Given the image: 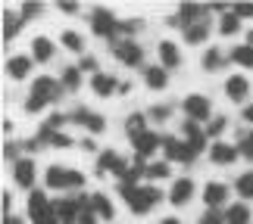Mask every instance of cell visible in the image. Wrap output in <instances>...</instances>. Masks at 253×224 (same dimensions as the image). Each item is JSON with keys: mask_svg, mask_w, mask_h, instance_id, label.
<instances>
[{"mask_svg": "<svg viewBox=\"0 0 253 224\" xmlns=\"http://www.w3.org/2000/svg\"><path fill=\"white\" fill-rule=\"evenodd\" d=\"M9 206H13V196H9V190L3 193V218L9 215Z\"/></svg>", "mask_w": 253, "mask_h": 224, "instance_id": "7dc6e473", "label": "cell"}, {"mask_svg": "<svg viewBox=\"0 0 253 224\" xmlns=\"http://www.w3.org/2000/svg\"><path fill=\"white\" fill-rule=\"evenodd\" d=\"M38 143H50V147H69L72 137L63 131H50V128H41V134H38Z\"/></svg>", "mask_w": 253, "mask_h": 224, "instance_id": "4316f807", "label": "cell"}, {"mask_svg": "<svg viewBox=\"0 0 253 224\" xmlns=\"http://www.w3.org/2000/svg\"><path fill=\"white\" fill-rule=\"evenodd\" d=\"M91 91H94L97 96H113V91H119V84H116V75H106V72L91 75Z\"/></svg>", "mask_w": 253, "mask_h": 224, "instance_id": "ffe728a7", "label": "cell"}, {"mask_svg": "<svg viewBox=\"0 0 253 224\" xmlns=\"http://www.w3.org/2000/svg\"><path fill=\"white\" fill-rule=\"evenodd\" d=\"M60 94H63V84L56 81L53 75H41V78L32 84V94H28V96L47 106V103H56V100H60Z\"/></svg>", "mask_w": 253, "mask_h": 224, "instance_id": "52a82bcc", "label": "cell"}, {"mask_svg": "<svg viewBox=\"0 0 253 224\" xmlns=\"http://www.w3.org/2000/svg\"><path fill=\"white\" fill-rule=\"evenodd\" d=\"M181 109L188 115V122H210L212 119V103L203 94H188L181 100Z\"/></svg>", "mask_w": 253, "mask_h": 224, "instance_id": "8992f818", "label": "cell"}, {"mask_svg": "<svg viewBox=\"0 0 253 224\" xmlns=\"http://www.w3.org/2000/svg\"><path fill=\"white\" fill-rule=\"evenodd\" d=\"M79 69H82V72H94V69H97V60H94V56H82ZM94 75H97V72H94Z\"/></svg>", "mask_w": 253, "mask_h": 224, "instance_id": "ee69618b", "label": "cell"}, {"mask_svg": "<svg viewBox=\"0 0 253 224\" xmlns=\"http://www.w3.org/2000/svg\"><path fill=\"white\" fill-rule=\"evenodd\" d=\"M194 196V181L191 178H178L172 184V190H169V202L172 206H188Z\"/></svg>", "mask_w": 253, "mask_h": 224, "instance_id": "4fadbf2b", "label": "cell"}, {"mask_svg": "<svg viewBox=\"0 0 253 224\" xmlns=\"http://www.w3.org/2000/svg\"><path fill=\"white\" fill-rule=\"evenodd\" d=\"M144 28V19H125V22H119V34H125L131 41V34H138Z\"/></svg>", "mask_w": 253, "mask_h": 224, "instance_id": "e575fe53", "label": "cell"}, {"mask_svg": "<svg viewBox=\"0 0 253 224\" xmlns=\"http://www.w3.org/2000/svg\"><path fill=\"white\" fill-rule=\"evenodd\" d=\"M241 156H247V159H253V131L250 134H241V143H238Z\"/></svg>", "mask_w": 253, "mask_h": 224, "instance_id": "74e56055", "label": "cell"}, {"mask_svg": "<svg viewBox=\"0 0 253 224\" xmlns=\"http://www.w3.org/2000/svg\"><path fill=\"white\" fill-rule=\"evenodd\" d=\"M181 32H184V41H188V44H203V41H207V37H210V22H207V19H203V22L184 25Z\"/></svg>", "mask_w": 253, "mask_h": 224, "instance_id": "603a6c76", "label": "cell"}, {"mask_svg": "<svg viewBox=\"0 0 253 224\" xmlns=\"http://www.w3.org/2000/svg\"><path fill=\"white\" fill-rule=\"evenodd\" d=\"M144 125H147V115H144V112H131L128 119H125V134H128L131 140H134V137H141V134L147 131Z\"/></svg>", "mask_w": 253, "mask_h": 224, "instance_id": "83f0119b", "label": "cell"}, {"mask_svg": "<svg viewBox=\"0 0 253 224\" xmlns=\"http://www.w3.org/2000/svg\"><path fill=\"white\" fill-rule=\"evenodd\" d=\"M35 171H38V168H35V162H32V159H19V162L13 165L16 184H19V187H25V190H32V187H35V178H38Z\"/></svg>", "mask_w": 253, "mask_h": 224, "instance_id": "5bb4252c", "label": "cell"}, {"mask_svg": "<svg viewBox=\"0 0 253 224\" xmlns=\"http://www.w3.org/2000/svg\"><path fill=\"white\" fill-rule=\"evenodd\" d=\"M157 224H181L178 218H163V221H157Z\"/></svg>", "mask_w": 253, "mask_h": 224, "instance_id": "f907efd6", "label": "cell"}, {"mask_svg": "<svg viewBox=\"0 0 253 224\" xmlns=\"http://www.w3.org/2000/svg\"><path fill=\"white\" fill-rule=\"evenodd\" d=\"M28 72H32V56H13V60L6 63V75L13 78V81H22Z\"/></svg>", "mask_w": 253, "mask_h": 224, "instance_id": "7402d4cb", "label": "cell"}, {"mask_svg": "<svg viewBox=\"0 0 253 224\" xmlns=\"http://www.w3.org/2000/svg\"><path fill=\"white\" fill-rule=\"evenodd\" d=\"M119 193L125 196V202H128V209L134 212V215H147L157 202H163V193L157 187H131V184H119Z\"/></svg>", "mask_w": 253, "mask_h": 224, "instance_id": "6da1fadb", "label": "cell"}, {"mask_svg": "<svg viewBox=\"0 0 253 224\" xmlns=\"http://www.w3.org/2000/svg\"><path fill=\"white\" fill-rule=\"evenodd\" d=\"M125 168H128V165H125V159L116 150H103L100 153V162H97V174H116V178H122L125 174Z\"/></svg>", "mask_w": 253, "mask_h": 224, "instance_id": "30bf717a", "label": "cell"}, {"mask_svg": "<svg viewBox=\"0 0 253 224\" xmlns=\"http://www.w3.org/2000/svg\"><path fill=\"white\" fill-rule=\"evenodd\" d=\"M28 218L32 224H60V215L53 209V199H47L41 190L28 193Z\"/></svg>", "mask_w": 253, "mask_h": 224, "instance_id": "3957f363", "label": "cell"}, {"mask_svg": "<svg viewBox=\"0 0 253 224\" xmlns=\"http://www.w3.org/2000/svg\"><path fill=\"white\" fill-rule=\"evenodd\" d=\"M22 22H25V19L19 16V13H13V9H3V37H6V41H13V37L19 34Z\"/></svg>", "mask_w": 253, "mask_h": 224, "instance_id": "484cf974", "label": "cell"}, {"mask_svg": "<svg viewBox=\"0 0 253 224\" xmlns=\"http://www.w3.org/2000/svg\"><path fill=\"white\" fill-rule=\"evenodd\" d=\"M235 190H238V196H241V199H253V171L238 174V181H235Z\"/></svg>", "mask_w": 253, "mask_h": 224, "instance_id": "1f68e13d", "label": "cell"}, {"mask_svg": "<svg viewBox=\"0 0 253 224\" xmlns=\"http://www.w3.org/2000/svg\"><path fill=\"white\" fill-rule=\"evenodd\" d=\"M181 137H184V143H188L194 153H200L203 147H207V134L197 128V122H184L181 125Z\"/></svg>", "mask_w": 253, "mask_h": 224, "instance_id": "d6986e66", "label": "cell"}, {"mask_svg": "<svg viewBox=\"0 0 253 224\" xmlns=\"http://www.w3.org/2000/svg\"><path fill=\"white\" fill-rule=\"evenodd\" d=\"M16 153H19L16 143H6V147H3V156H6V159H16ZM16 162H19V159H16Z\"/></svg>", "mask_w": 253, "mask_h": 224, "instance_id": "bcb514c9", "label": "cell"}, {"mask_svg": "<svg viewBox=\"0 0 253 224\" xmlns=\"http://www.w3.org/2000/svg\"><path fill=\"white\" fill-rule=\"evenodd\" d=\"M200 224H225V215H219V209H207L200 215Z\"/></svg>", "mask_w": 253, "mask_h": 224, "instance_id": "f35d334b", "label": "cell"}, {"mask_svg": "<svg viewBox=\"0 0 253 224\" xmlns=\"http://www.w3.org/2000/svg\"><path fill=\"white\" fill-rule=\"evenodd\" d=\"M241 119H244L247 125H253V103H247L244 109H241Z\"/></svg>", "mask_w": 253, "mask_h": 224, "instance_id": "f6af8a7d", "label": "cell"}, {"mask_svg": "<svg viewBox=\"0 0 253 224\" xmlns=\"http://www.w3.org/2000/svg\"><path fill=\"white\" fill-rule=\"evenodd\" d=\"M160 143H163V137H160L157 131H144L141 137H134V140H131V147H134V159H147V156H153Z\"/></svg>", "mask_w": 253, "mask_h": 224, "instance_id": "8fae6325", "label": "cell"}, {"mask_svg": "<svg viewBox=\"0 0 253 224\" xmlns=\"http://www.w3.org/2000/svg\"><path fill=\"white\" fill-rule=\"evenodd\" d=\"M169 115H172V106H169V103H157V106L147 112V119H153V122H166Z\"/></svg>", "mask_w": 253, "mask_h": 224, "instance_id": "8d00e7d4", "label": "cell"}, {"mask_svg": "<svg viewBox=\"0 0 253 224\" xmlns=\"http://www.w3.org/2000/svg\"><path fill=\"white\" fill-rule=\"evenodd\" d=\"M238 19H253V3H241V6H235L231 9Z\"/></svg>", "mask_w": 253, "mask_h": 224, "instance_id": "b9f144b4", "label": "cell"}, {"mask_svg": "<svg viewBox=\"0 0 253 224\" xmlns=\"http://www.w3.org/2000/svg\"><path fill=\"white\" fill-rule=\"evenodd\" d=\"M144 84H147L150 91H163V87L169 84L166 69H163V65H147V69H144Z\"/></svg>", "mask_w": 253, "mask_h": 224, "instance_id": "44dd1931", "label": "cell"}, {"mask_svg": "<svg viewBox=\"0 0 253 224\" xmlns=\"http://www.w3.org/2000/svg\"><path fill=\"white\" fill-rule=\"evenodd\" d=\"M247 44H250V47H253V32H247Z\"/></svg>", "mask_w": 253, "mask_h": 224, "instance_id": "816d5d0a", "label": "cell"}, {"mask_svg": "<svg viewBox=\"0 0 253 224\" xmlns=\"http://www.w3.org/2000/svg\"><path fill=\"white\" fill-rule=\"evenodd\" d=\"M225 96H228V100H235V103L247 100V96H250V81H247L244 75H231L228 81H225Z\"/></svg>", "mask_w": 253, "mask_h": 224, "instance_id": "2e32d148", "label": "cell"}, {"mask_svg": "<svg viewBox=\"0 0 253 224\" xmlns=\"http://www.w3.org/2000/svg\"><path fill=\"white\" fill-rule=\"evenodd\" d=\"M79 224H97V215L91 212V206L84 202V209H82V215H79Z\"/></svg>", "mask_w": 253, "mask_h": 224, "instance_id": "7bdbcfd3", "label": "cell"}, {"mask_svg": "<svg viewBox=\"0 0 253 224\" xmlns=\"http://www.w3.org/2000/svg\"><path fill=\"white\" fill-rule=\"evenodd\" d=\"M91 32L97 37H113L119 34V19L113 16V9H106V6H94L91 9Z\"/></svg>", "mask_w": 253, "mask_h": 224, "instance_id": "277c9868", "label": "cell"}, {"mask_svg": "<svg viewBox=\"0 0 253 224\" xmlns=\"http://www.w3.org/2000/svg\"><path fill=\"white\" fill-rule=\"evenodd\" d=\"M60 41H63L66 50H72V53H82V50H84V41H82V34H79V32H63Z\"/></svg>", "mask_w": 253, "mask_h": 224, "instance_id": "836d02e7", "label": "cell"}, {"mask_svg": "<svg viewBox=\"0 0 253 224\" xmlns=\"http://www.w3.org/2000/svg\"><path fill=\"white\" fill-rule=\"evenodd\" d=\"M231 63L244 65V69H253V47L250 44H238L235 50H231Z\"/></svg>", "mask_w": 253, "mask_h": 224, "instance_id": "4dcf8cb0", "label": "cell"}, {"mask_svg": "<svg viewBox=\"0 0 253 224\" xmlns=\"http://www.w3.org/2000/svg\"><path fill=\"white\" fill-rule=\"evenodd\" d=\"M60 84L66 87V91H79V87H82V69H79V65H66Z\"/></svg>", "mask_w": 253, "mask_h": 224, "instance_id": "f546056e", "label": "cell"}, {"mask_svg": "<svg viewBox=\"0 0 253 224\" xmlns=\"http://www.w3.org/2000/svg\"><path fill=\"white\" fill-rule=\"evenodd\" d=\"M238 156H241L238 147L222 143V140H216V143H212V150H210V159L216 162V165H231V162H238Z\"/></svg>", "mask_w": 253, "mask_h": 224, "instance_id": "e0dca14e", "label": "cell"}, {"mask_svg": "<svg viewBox=\"0 0 253 224\" xmlns=\"http://www.w3.org/2000/svg\"><path fill=\"white\" fill-rule=\"evenodd\" d=\"M219 32H222V34H228V37L241 32V19L231 13V9H228V13H222V19H219Z\"/></svg>", "mask_w": 253, "mask_h": 224, "instance_id": "d6a6232c", "label": "cell"}, {"mask_svg": "<svg viewBox=\"0 0 253 224\" xmlns=\"http://www.w3.org/2000/svg\"><path fill=\"white\" fill-rule=\"evenodd\" d=\"M225 125H228V119H225V115H219V119H212V122H210L207 134H212V137H216V134H222V131H225Z\"/></svg>", "mask_w": 253, "mask_h": 224, "instance_id": "60d3db41", "label": "cell"}, {"mask_svg": "<svg viewBox=\"0 0 253 224\" xmlns=\"http://www.w3.org/2000/svg\"><path fill=\"white\" fill-rule=\"evenodd\" d=\"M41 13H44L41 3H25L22 9H19V16H22V19H35V16H41Z\"/></svg>", "mask_w": 253, "mask_h": 224, "instance_id": "ab89813d", "label": "cell"}, {"mask_svg": "<svg viewBox=\"0 0 253 224\" xmlns=\"http://www.w3.org/2000/svg\"><path fill=\"white\" fill-rule=\"evenodd\" d=\"M3 224H22V221H19L16 215H6V218H3Z\"/></svg>", "mask_w": 253, "mask_h": 224, "instance_id": "681fc988", "label": "cell"}, {"mask_svg": "<svg viewBox=\"0 0 253 224\" xmlns=\"http://www.w3.org/2000/svg\"><path fill=\"white\" fill-rule=\"evenodd\" d=\"M87 206H91V212L100 221H113V215H116V209H113V202L106 199V193H91V196H87Z\"/></svg>", "mask_w": 253, "mask_h": 224, "instance_id": "ac0fdd59", "label": "cell"}, {"mask_svg": "<svg viewBox=\"0 0 253 224\" xmlns=\"http://www.w3.org/2000/svg\"><path fill=\"white\" fill-rule=\"evenodd\" d=\"M60 9H63V13H79V3H63V0H60Z\"/></svg>", "mask_w": 253, "mask_h": 224, "instance_id": "c3c4849f", "label": "cell"}, {"mask_svg": "<svg viewBox=\"0 0 253 224\" xmlns=\"http://www.w3.org/2000/svg\"><path fill=\"white\" fill-rule=\"evenodd\" d=\"M163 150H166V159L169 162H184V165L194 162V156H197L188 143L178 140V137H163Z\"/></svg>", "mask_w": 253, "mask_h": 224, "instance_id": "9c48e42d", "label": "cell"}, {"mask_svg": "<svg viewBox=\"0 0 253 224\" xmlns=\"http://www.w3.org/2000/svg\"><path fill=\"white\" fill-rule=\"evenodd\" d=\"M32 56H35L38 63L53 60V41H50V37H44V34H38L35 41H32Z\"/></svg>", "mask_w": 253, "mask_h": 224, "instance_id": "cb8c5ba5", "label": "cell"}, {"mask_svg": "<svg viewBox=\"0 0 253 224\" xmlns=\"http://www.w3.org/2000/svg\"><path fill=\"white\" fill-rule=\"evenodd\" d=\"M250 209L247 202H231V206L225 209V224H250Z\"/></svg>", "mask_w": 253, "mask_h": 224, "instance_id": "d4e9b609", "label": "cell"}, {"mask_svg": "<svg viewBox=\"0 0 253 224\" xmlns=\"http://www.w3.org/2000/svg\"><path fill=\"white\" fill-rule=\"evenodd\" d=\"M157 53H160V65H163V69H178V65H181V50H178V44L160 41Z\"/></svg>", "mask_w": 253, "mask_h": 224, "instance_id": "9a60e30c", "label": "cell"}, {"mask_svg": "<svg viewBox=\"0 0 253 224\" xmlns=\"http://www.w3.org/2000/svg\"><path fill=\"white\" fill-rule=\"evenodd\" d=\"M69 119H72V122H79L82 128H87L91 134H103V128H106V119H103L100 112H91L87 106H79V109H72V112H69Z\"/></svg>", "mask_w": 253, "mask_h": 224, "instance_id": "ba28073f", "label": "cell"}, {"mask_svg": "<svg viewBox=\"0 0 253 224\" xmlns=\"http://www.w3.org/2000/svg\"><path fill=\"white\" fill-rule=\"evenodd\" d=\"M110 50H113L116 60H119L122 65H128V69H134V65H141V63H144V50H141V44H138V41H128V37H116V41L110 44Z\"/></svg>", "mask_w": 253, "mask_h": 224, "instance_id": "5b68a950", "label": "cell"}, {"mask_svg": "<svg viewBox=\"0 0 253 224\" xmlns=\"http://www.w3.org/2000/svg\"><path fill=\"white\" fill-rule=\"evenodd\" d=\"M200 65H203V69H207V72H216V69H222V65H225V53H222L219 47H210V50L203 53Z\"/></svg>", "mask_w": 253, "mask_h": 224, "instance_id": "f1b7e54d", "label": "cell"}, {"mask_svg": "<svg viewBox=\"0 0 253 224\" xmlns=\"http://www.w3.org/2000/svg\"><path fill=\"white\" fill-rule=\"evenodd\" d=\"M44 184L50 190H79L84 187V174L75 168H63V165H50L44 171Z\"/></svg>", "mask_w": 253, "mask_h": 224, "instance_id": "7a4b0ae2", "label": "cell"}, {"mask_svg": "<svg viewBox=\"0 0 253 224\" xmlns=\"http://www.w3.org/2000/svg\"><path fill=\"white\" fill-rule=\"evenodd\" d=\"M147 178H150V181L169 178V162H150V165H147Z\"/></svg>", "mask_w": 253, "mask_h": 224, "instance_id": "d590c367", "label": "cell"}, {"mask_svg": "<svg viewBox=\"0 0 253 224\" xmlns=\"http://www.w3.org/2000/svg\"><path fill=\"white\" fill-rule=\"evenodd\" d=\"M225 199H228V187L222 181H210L207 187H203V202H207V209L225 206Z\"/></svg>", "mask_w": 253, "mask_h": 224, "instance_id": "7c38bea8", "label": "cell"}]
</instances>
